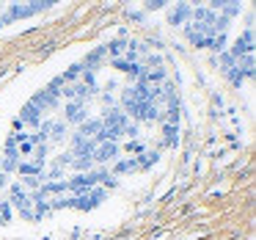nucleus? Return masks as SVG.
<instances>
[{"mask_svg": "<svg viewBox=\"0 0 256 240\" xmlns=\"http://www.w3.org/2000/svg\"><path fill=\"white\" fill-rule=\"evenodd\" d=\"M176 89L162 58L110 42L52 80L17 119L0 160V204L28 221L91 207L122 174L149 168L174 144Z\"/></svg>", "mask_w": 256, "mask_h": 240, "instance_id": "nucleus-1", "label": "nucleus"}, {"mask_svg": "<svg viewBox=\"0 0 256 240\" xmlns=\"http://www.w3.org/2000/svg\"><path fill=\"white\" fill-rule=\"evenodd\" d=\"M240 12V6H223V3H210V6H176L171 12V23H176L190 42L198 47H220L226 36V23Z\"/></svg>", "mask_w": 256, "mask_h": 240, "instance_id": "nucleus-2", "label": "nucleus"}]
</instances>
